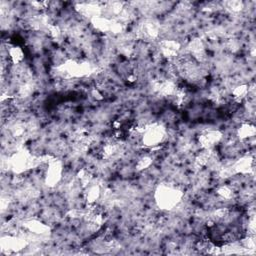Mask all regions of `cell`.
<instances>
[{
  "label": "cell",
  "mask_w": 256,
  "mask_h": 256,
  "mask_svg": "<svg viewBox=\"0 0 256 256\" xmlns=\"http://www.w3.org/2000/svg\"><path fill=\"white\" fill-rule=\"evenodd\" d=\"M156 195H157V202L159 206L163 207L164 209H170L173 206L177 205V203L180 201V198H181V194L178 190L168 186L160 187Z\"/></svg>",
  "instance_id": "obj_1"
}]
</instances>
